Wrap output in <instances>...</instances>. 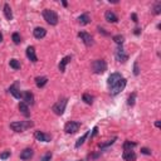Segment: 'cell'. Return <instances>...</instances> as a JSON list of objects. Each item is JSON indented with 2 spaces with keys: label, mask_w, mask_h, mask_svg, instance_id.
<instances>
[{
  "label": "cell",
  "mask_w": 161,
  "mask_h": 161,
  "mask_svg": "<svg viewBox=\"0 0 161 161\" xmlns=\"http://www.w3.org/2000/svg\"><path fill=\"white\" fill-rule=\"evenodd\" d=\"M135 100H136V93L134 92L130 97H128V101H127V103H128V106H134L135 104Z\"/></svg>",
  "instance_id": "obj_29"
},
{
  "label": "cell",
  "mask_w": 161,
  "mask_h": 161,
  "mask_svg": "<svg viewBox=\"0 0 161 161\" xmlns=\"http://www.w3.org/2000/svg\"><path fill=\"white\" fill-rule=\"evenodd\" d=\"M19 111L22 112V115H24L25 117H29L30 116V112H29V107L25 102H20L19 103Z\"/></svg>",
  "instance_id": "obj_17"
},
{
  "label": "cell",
  "mask_w": 161,
  "mask_h": 161,
  "mask_svg": "<svg viewBox=\"0 0 161 161\" xmlns=\"http://www.w3.org/2000/svg\"><path fill=\"white\" fill-rule=\"evenodd\" d=\"M126 83H127V82H126V79L122 77V78H121L120 81H118V82L116 83V85H113L112 87H110V92H111V94H113V96H115V94H118V93L121 92V91L125 89Z\"/></svg>",
  "instance_id": "obj_5"
},
{
  "label": "cell",
  "mask_w": 161,
  "mask_h": 161,
  "mask_svg": "<svg viewBox=\"0 0 161 161\" xmlns=\"http://www.w3.org/2000/svg\"><path fill=\"white\" fill-rule=\"evenodd\" d=\"M4 15L8 20L13 19V11H11V8H10V5L8 3L4 4Z\"/></svg>",
  "instance_id": "obj_21"
},
{
  "label": "cell",
  "mask_w": 161,
  "mask_h": 161,
  "mask_svg": "<svg viewBox=\"0 0 161 161\" xmlns=\"http://www.w3.org/2000/svg\"><path fill=\"white\" fill-rule=\"evenodd\" d=\"M115 40V43H117V44H120V45H122V43L125 42V38L122 37V36H120V34H118V36H115L113 38H112Z\"/></svg>",
  "instance_id": "obj_27"
},
{
  "label": "cell",
  "mask_w": 161,
  "mask_h": 161,
  "mask_svg": "<svg viewBox=\"0 0 161 161\" xmlns=\"http://www.w3.org/2000/svg\"><path fill=\"white\" fill-rule=\"evenodd\" d=\"M153 13H155V14H160L161 13V3L156 4V6L153 8Z\"/></svg>",
  "instance_id": "obj_34"
},
{
  "label": "cell",
  "mask_w": 161,
  "mask_h": 161,
  "mask_svg": "<svg viewBox=\"0 0 161 161\" xmlns=\"http://www.w3.org/2000/svg\"><path fill=\"white\" fill-rule=\"evenodd\" d=\"M131 17H132V19H134V22H135V23H137V22H138V20H137V15H136V14H132Z\"/></svg>",
  "instance_id": "obj_37"
},
{
  "label": "cell",
  "mask_w": 161,
  "mask_h": 161,
  "mask_svg": "<svg viewBox=\"0 0 161 161\" xmlns=\"http://www.w3.org/2000/svg\"><path fill=\"white\" fill-rule=\"evenodd\" d=\"M116 140H117V138L115 137L113 140H110V141H108V142H106V144H100V147H101V149H106L107 146H110V145H113Z\"/></svg>",
  "instance_id": "obj_30"
},
{
  "label": "cell",
  "mask_w": 161,
  "mask_h": 161,
  "mask_svg": "<svg viewBox=\"0 0 161 161\" xmlns=\"http://www.w3.org/2000/svg\"><path fill=\"white\" fill-rule=\"evenodd\" d=\"M2 42H3V34L0 33V43H2Z\"/></svg>",
  "instance_id": "obj_39"
},
{
  "label": "cell",
  "mask_w": 161,
  "mask_h": 161,
  "mask_svg": "<svg viewBox=\"0 0 161 161\" xmlns=\"http://www.w3.org/2000/svg\"><path fill=\"white\" fill-rule=\"evenodd\" d=\"M138 73H140V71H138V62L136 60L134 63V74L135 76H138Z\"/></svg>",
  "instance_id": "obj_32"
},
{
  "label": "cell",
  "mask_w": 161,
  "mask_h": 161,
  "mask_svg": "<svg viewBox=\"0 0 161 161\" xmlns=\"http://www.w3.org/2000/svg\"><path fill=\"white\" fill-rule=\"evenodd\" d=\"M82 101H85L87 104H92L93 103V97L91 94H88V93H85L82 96Z\"/></svg>",
  "instance_id": "obj_24"
},
{
  "label": "cell",
  "mask_w": 161,
  "mask_h": 161,
  "mask_svg": "<svg viewBox=\"0 0 161 161\" xmlns=\"http://www.w3.org/2000/svg\"><path fill=\"white\" fill-rule=\"evenodd\" d=\"M51 159H52V153L51 152H48V153H45V155L42 157V160L40 161H51Z\"/></svg>",
  "instance_id": "obj_33"
},
{
  "label": "cell",
  "mask_w": 161,
  "mask_h": 161,
  "mask_svg": "<svg viewBox=\"0 0 161 161\" xmlns=\"http://www.w3.org/2000/svg\"><path fill=\"white\" fill-rule=\"evenodd\" d=\"M9 91H10V93L15 97V98H18V100H20L23 97V93L20 92V91L17 88V86L15 85H13V86H10V88H9Z\"/></svg>",
  "instance_id": "obj_19"
},
{
  "label": "cell",
  "mask_w": 161,
  "mask_h": 161,
  "mask_svg": "<svg viewBox=\"0 0 161 161\" xmlns=\"http://www.w3.org/2000/svg\"><path fill=\"white\" fill-rule=\"evenodd\" d=\"M67 102H68V100H67V98H63V100L58 101V102L55 103L54 106L52 107V111L54 112L55 115H58V116H62L63 113H64V111H66V107H67Z\"/></svg>",
  "instance_id": "obj_3"
},
{
  "label": "cell",
  "mask_w": 161,
  "mask_h": 161,
  "mask_svg": "<svg viewBox=\"0 0 161 161\" xmlns=\"http://www.w3.org/2000/svg\"><path fill=\"white\" fill-rule=\"evenodd\" d=\"M9 64H10V67H11L13 69H20V63H19V60H17V59H10Z\"/></svg>",
  "instance_id": "obj_25"
},
{
  "label": "cell",
  "mask_w": 161,
  "mask_h": 161,
  "mask_svg": "<svg viewBox=\"0 0 161 161\" xmlns=\"http://www.w3.org/2000/svg\"><path fill=\"white\" fill-rule=\"evenodd\" d=\"M78 37L81 38V40H83V43H85L87 47H91V45H93V38L91 34H88L87 32H79L78 33Z\"/></svg>",
  "instance_id": "obj_7"
},
{
  "label": "cell",
  "mask_w": 161,
  "mask_h": 161,
  "mask_svg": "<svg viewBox=\"0 0 161 161\" xmlns=\"http://www.w3.org/2000/svg\"><path fill=\"white\" fill-rule=\"evenodd\" d=\"M11 39H13V42H14L15 44H19L20 42H22V40H20V34H19V33H13Z\"/></svg>",
  "instance_id": "obj_28"
},
{
  "label": "cell",
  "mask_w": 161,
  "mask_h": 161,
  "mask_svg": "<svg viewBox=\"0 0 161 161\" xmlns=\"http://www.w3.org/2000/svg\"><path fill=\"white\" fill-rule=\"evenodd\" d=\"M116 59L118 62H126L128 59V55L125 53V51L122 49V47H120L116 51Z\"/></svg>",
  "instance_id": "obj_12"
},
{
  "label": "cell",
  "mask_w": 161,
  "mask_h": 161,
  "mask_svg": "<svg viewBox=\"0 0 161 161\" xmlns=\"http://www.w3.org/2000/svg\"><path fill=\"white\" fill-rule=\"evenodd\" d=\"M155 126H156V127H160V121H156L155 122Z\"/></svg>",
  "instance_id": "obj_38"
},
{
  "label": "cell",
  "mask_w": 161,
  "mask_h": 161,
  "mask_svg": "<svg viewBox=\"0 0 161 161\" xmlns=\"http://www.w3.org/2000/svg\"><path fill=\"white\" fill-rule=\"evenodd\" d=\"M88 135H89V131H87L86 134H83V136H82V137H79V138H78V141L76 142V147H79L81 145L85 144V141H86V138L88 137Z\"/></svg>",
  "instance_id": "obj_23"
},
{
  "label": "cell",
  "mask_w": 161,
  "mask_h": 161,
  "mask_svg": "<svg viewBox=\"0 0 161 161\" xmlns=\"http://www.w3.org/2000/svg\"><path fill=\"white\" fill-rule=\"evenodd\" d=\"M136 146V144L135 142H131V141H126L125 144H123V150H132Z\"/></svg>",
  "instance_id": "obj_26"
},
{
  "label": "cell",
  "mask_w": 161,
  "mask_h": 161,
  "mask_svg": "<svg viewBox=\"0 0 161 161\" xmlns=\"http://www.w3.org/2000/svg\"><path fill=\"white\" fill-rule=\"evenodd\" d=\"M122 78V76L120 74V73H112L110 77H108V79H107V85H108V87H112L113 85H116V83L118 82Z\"/></svg>",
  "instance_id": "obj_9"
},
{
  "label": "cell",
  "mask_w": 161,
  "mask_h": 161,
  "mask_svg": "<svg viewBox=\"0 0 161 161\" xmlns=\"http://www.w3.org/2000/svg\"><path fill=\"white\" fill-rule=\"evenodd\" d=\"M92 71L93 73L96 74H102L106 72V69H107V63L104 62L103 59H96L92 62Z\"/></svg>",
  "instance_id": "obj_1"
},
{
  "label": "cell",
  "mask_w": 161,
  "mask_h": 161,
  "mask_svg": "<svg viewBox=\"0 0 161 161\" xmlns=\"http://www.w3.org/2000/svg\"><path fill=\"white\" fill-rule=\"evenodd\" d=\"M48 83V78L47 77H37L36 78V85L38 88H43Z\"/></svg>",
  "instance_id": "obj_20"
},
{
  "label": "cell",
  "mask_w": 161,
  "mask_h": 161,
  "mask_svg": "<svg viewBox=\"0 0 161 161\" xmlns=\"http://www.w3.org/2000/svg\"><path fill=\"white\" fill-rule=\"evenodd\" d=\"M104 18H106V20L108 23H117L118 22V18L117 15L113 13V11H111V10H107L106 14H104Z\"/></svg>",
  "instance_id": "obj_15"
},
{
  "label": "cell",
  "mask_w": 161,
  "mask_h": 161,
  "mask_svg": "<svg viewBox=\"0 0 161 161\" xmlns=\"http://www.w3.org/2000/svg\"><path fill=\"white\" fill-rule=\"evenodd\" d=\"M33 123L32 122H23V121H18V122H11L10 123V128L15 132H23L25 128L30 127Z\"/></svg>",
  "instance_id": "obj_4"
},
{
  "label": "cell",
  "mask_w": 161,
  "mask_h": 161,
  "mask_svg": "<svg viewBox=\"0 0 161 161\" xmlns=\"http://www.w3.org/2000/svg\"><path fill=\"white\" fill-rule=\"evenodd\" d=\"M43 18H44V20L49 25H57L58 24V20H59L57 13L53 11V10H49V9H45L43 11Z\"/></svg>",
  "instance_id": "obj_2"
},
{
  "label": "cell",
  "mask_w": 161,
  "mask_h": 161,
  "mask_svg": "<svg viewBox=\"0 0 161 161\" xmlns=\"http://www.w3.org/2000/svg\"><path fill=\"white\" fill-rule=\"evenodd\" d=\"M71 59H72V57H71V55H67V57H64V58H63V59L60 60V63H59V67H58L60 72H64V71H66V66L68 64L69 62H71Z\"/></svg>",
  "instance_id": "obj_18"
},
{
  "label": "cell",
  "mask_w": 161,
  "mask_h": 161,
  "mask_svg": "<svg viewBox=\"0 0 161 161\" xmlns=\"http://www.w3.org/2000/svg\"><path fill=\"white\" fill-rule=\"evenodd\" d=\"M26 57H28V59L32 60L33 63L38 62L37 54H36V48H34V47H28L26 48Z\"/></svg>",
  "instance_id": "obj_10"
},
{
  "label": "cell",
  "mask_w": 161,
  "mask_h": 161,
  "mask_svg": "<svg viewBox=\"0 0 161 161\" xmlns=\"http://www.w3.org/2000/svg\"><path fill=\"white\" fill-rule=\"evenodd\" d=\"M79 127H81V123H79V122L69 121V122L66 123V126H64V131L67 132V134H76V132L79 130Z\"/></svg>",
  "instance_id": "obj_6"
},
{
  "label": "cell",
  "mask_w": 161,
  "mask_h": 161,
  "mask_svg": "<svg viewBox=\"0 0 161 161\" xmlns=\"http://www.w3.org/2000/svg\"><path fill=\"white\" fill-rule=\"evenodd\" d=\"M33 155H34V152H33L32 149H25V150H23L22 152H20V159L22 160H30L33 157Z\"/></svg>",
  "instance_id": "obj_16"
},
{
  "label": "cell",
  "mask_w": 161,
  "mask_h": 161,
  "mask_svg": "<svg viewBox=\"0 0 161 161\" xmlns=\"http://www.w3.org/2000/svg\"><path fill=\"white\" fill-rule=\"evenodd\" d=\"M140 33V29H135V34H138Z\"/></svg>",
  "instance_id": "obj_40"
},
{
  "label": "cell",
  "mask_w": 161,
  "mask_h": 161,
  "mask_svg": "<svg viewBox=\"0 0 161 161\" xmlns=\"http://www.w3.org/2000/svg\"><path fill=\"white\" fill-rule=\"evenodd\" d=\"M33 36L36 37L37 39H42V38H44L47 36V30L44 29V28H42V26H37L36 29L33 30Z\"/></svg>",
  "instance_id": "obj_13"
},
{
  "label": "cell",
  "mask_w": 161,
  "mask_h": 161,
  "mask_svg": "<svg viewBox=\"0 0 161 161\" xmlns=\"http://www.w3.org/2000/svg\"><path fill=\"white\" fill-rule=\"evenodd\" d=\"M97 131H98V127H97V126H96V127L93 128V134H92V136H91V137H93V136H96V135H97Z\"/></svg>",
  "instance_id": "obj_36"
},
{
  "label": "cell",
  "mask_w": 161,
  "mask_h": 161,
  "mask_svg": "<svg viewBox=\"0 0 161 161\" xmlns=\"http://www.w3.org/2000/svg\"><path fill=\"white\" fill-rule=\"evenodd\" d=\"M8 157H10V151H5L3 153H0V159L2 160H6Z\"/></svg>",
  "instance_id": "obj_31"
},
{
  "label": "cell",
  "mask_w": 161,
  "mask_h": 161,
  "mask_svg": "<svg viewBox=\"0 0 161 161\" xmlns=\"http://www.w3.org/2000/svg\"><path fill=\"white\" fill-rule=\"evenodd\" d=\"M78 22H79L81 25H87V24H89V23H91V19H89V17H88V14H82V15L78 18Z\"/></svg>",
  "instance_id": "obj_22"
},
{
  "label": "cell",
  "mask_w": 161,
  "mask_h": 161,
  "mask_svg": "<svg viewBox=\"0 0 161 161\" xmlns=\"http://www.w3.org/2000/svg\"><path fill=\"white\" fill-rule=\"evenodd\" d=\"M136 153L132 151V150H125L122 153V159L125 161H135L136 160Z\"/></svg>",
  "instance_id": "obj_11"
},
{
  "label": "cell",
  "mask_w": 161,
  "mask_h": 161,
  "mask_svg": "<svg viewBox=\"0 0 161 161\" xmlns=\"http://www.w3.org/2000/svg\"><path fill=\"white\" fill-rule=\"evenodd\" d=\"M22 98L26 104H33L34 103V96H33V93L30 92V91H25V92H23Z\"/></svg>",
  "instance_id": "obj_14"
},
{
  "label": "cell",
  "mask_w": 161,
  "mask_h": 161,
  "mask_svg": "<svg viewBox=\"0 0 161 161\" xmlns=\"http://www.w3.org/2000/svg\"><path fill=\"white\" fill-rule=\"evenodd\" d=\"M141 152L145 153V155H151V151H150L149 149H146V147H142V149H141Z\"/></svg>",
  "instance_id": "obj_35"
},
{
  "label": "cell",
  "mask_w": 161,
  "mask_h": 161,
  "mask_svg": "<svg viewBox=\"0 0 161 161\" xmlns=\"http://www.w3.org/2000/svg\"><path fill=\"white\" fill-rule=\"evenodd\" d=\"M34 136H36V138L38 140V141H42V142H49L51 140H52L51 135L44 134V132H42V131H36Z\"/></svg>",
  "instance_id": "obj_8"
}]
</instances>
